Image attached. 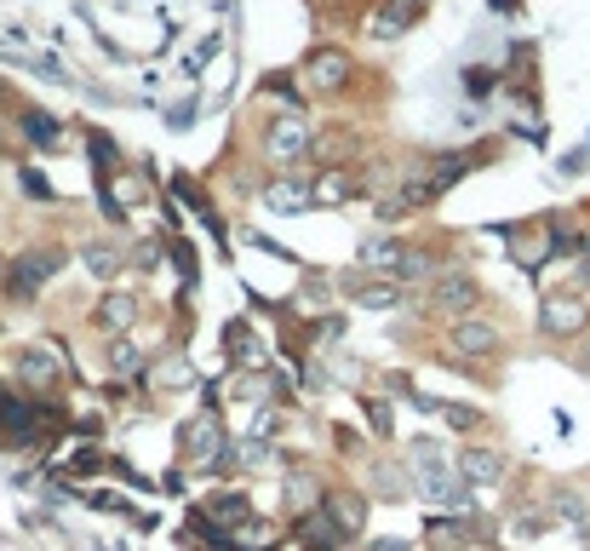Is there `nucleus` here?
Listing matches in <instances>:
<instances>
[{
  "label": "nucleus",
  "instance_id": "obj_24",
  "mask_svg": "<svg viewBox=\"0 0 590 551\" xmlns=\"http://www.w3.org/2000/svg\"><path fill=\"white\" fill-rule=\"evenodd\" d=\"M435 414H447L453 431H476V425H481V414H476V408H465V403H442Z\"/></svg>",
  "mask_w": 590,
  "mask_h": 551
},
{
  "label": "nucleus",
  "instance_id": "obj_29",
  "mask_svg": "<svg viewBox=\"0 0 590 551\" xmlns=\"http://www.w3.org/2000/svg\"><path fill=\"white\" fill-rule=\"evenodd\" d=\"M465 87H470V98H487V87H493V69H470Z\"/></svg>",
  "mask_w": 590,
  "mask_h": 551
},
{
  "label": "nucleus",
  "instance_id": "obj_30",
  "mask_svg": "<svg viewBox=\"0 0 590 551\" xmlns=\"http://www.w3.org/2000/svg\"><path fill=\"white\" fill-rule=\"evenodd\" d=\"M367 551H413V546H407V540H396V535H384V540H373Z\"/></svg>",
  "mask_w": 590,
  "mask_h": 551
},
{
  "label": "nucleus",
  "instance_id": "obj_12",
  "mask_svg": "<svg viewBox=\"0 0 590 551\" xmlns=\"http://www.w3.org/2000/svg\"><path fill=\"white\" fill-rule=\"evenodd\" d=\"M281 499H287L293 517H304V511H316L327 494H321V477H310V471H287V477H281Z\"/></svg>",
  "mask_w": 590,
  "mask_h": 551
},
{
  "label": "nucleus",
  "instance_id": "obj_17",
  "mask_svg": "<svg viewBox=\"0 0 590 551\" xmlns=\"http://www.w3.org/2000/svg\"><path fill=\"white\" fill-rule=\"evenodd\" d=\"M229 465L236 471H264V465H275V448L264 437H241V442H229Z\"/></svg>",
  "mask_w": 590,
  "mask_h": 551
},
{
  "label": "nucleus",
  "instance_id": "obj_19",
  "mask_svg": "<svg viewBox=\"0 0 590 551\" xmlns=\"http://www.w3.org/2000/svg\"><path fill=\"white\" fill-rule=\"evenodd\" d=\"M350 293L362 299L367 311H390L396 299H401V282H355V276H350Z\"/></svg>",
  "mask_w": 590,
  "mask_h": 551
},
{
  "label": "nucleus",
  "instance_id": "obj_28",
  "mask_svg": "<svg viewBox=\"0 0 590 551\" xmlns=\"http://www.w3.org/2000/svg\"><path fill=\"white\" fill-rule=\"evenodd\" d=\"M270 92H275L281 104H287V110H298V104H304V92H298L293 81H281V75H270Z\"/></svg>",
  "mask_w": 590,
  "mask_h": 551
},
{
  "label": "nucleus",
  "instance_id": "obj_7",
  "mask_svg": "<svg viewBox=\"0 0 590 551\" xmlns=\"http://www.w3.org/2000/svg\"><path fill=\"white\" fill-rule=\"evenodd\" d=\"M458 477H465L470 488H493V483H504V477H510V465H504V454H499V448L470 442L465 454H458Z\"/></svg>",
  "mask_w": 590,
  "mask_h": 551
},
{
  "label": "nucleus",
  "instance_id": "obj_22",
  "mask_svg": "<svg viewBox=\"0 0 590 551\" xmlns=\"http://www.w3.org/2000/svg\"><path fill=\"white\" fill-rule=\"evenodd\" d=\"M355 184H350V172H327V179L316 184V202H350Z\"/></svg>",
  "mask_w": 590,
  "mask_h": 551
},
{
  "label": "nucleus",
  "instance_id": "obj_23",
  "mask_svg": "<svg viewBox=\"0 0 590 551\" xmlns=\"http://www.w3.org/2000/svg\"><path fill=\"white\" fill-rule=\"evenodd\" d=\"M556 517H568V522H579V529H585V522H590V517H585V494H579V488H561V494H556Z\"/></svg>",
  "mask_w": 590,
  "mask_h": 551
},
{
  "label": "nucleus",
  "instance_id": "obj_4",
  "mask_svg": "<svg viewBox=\"0 0 590 551\" xmlns=\"http://www.w3.org/2000/svg\"><path fill=\"white\" fill-rule=\"evenodd\" d=\"M538 328H545L551 339H579L590 328V305L579 293H551L545 305H538Z\"/></svg>",
  "mask_w": 590,
  "mask_h": 551
},
{
  "label": "nucleus",
  "instance_id": "obj_8",
  "mask_svg": "<svg viewBox=\"0 0 590 551\" xmlns=\"http://www.w3.org/2000/svg\"><path fill=\"white\" fill-rule=\"evenodd\" d=\"M293 540H298L304 551H339V546H344V529L332 522V511H327V506H316V511L293 517Z\"/></svg>",
  "mask_w": 590,
  "mask_h": 551
},
{
  "label": "nucleus",
  "instance_id": "obj_21",
  "mask_svg": "<svg viewBox=\"0 0 590 551\" xmlns=\"http://www.w3.org/2000/svg\"><path fill=\"white\" fill-rule=\"evenodd\" d=\"M138 362H144V357H138V345H133V339H115V345H110V373H121V380H133Z\"/></svg>",
  "mask_w": 590,
  "mask_h": 551
},
{
  "label": "nucleus",
  "instance_id": "obj_9",
  "mask_svg": "<svg viewBox=\"0 0 590 551\" xmlns=\"http://www.w3.org/2000/svg\"><path fill=\"white\" fill-rule=\"evenodd\" d=\"M430 305H435V311H447L453 322H458V316H470V305H476V276H465V270H447L442 282H435Z\"/></svg>",
  "mask_w": 590,
  "mask_h": 551
},
{
  "label": "nucleus",
  "instance_id": "obj_20",
  "mask_svg": "<svg viewBox=\"0 0 590 551\" xmlns=\"http://www.w3.org/2000/svg\"><path fill=\"white\" fill-rule=\"evenodd\" d=\"M23 133H30L41 149H53V144L64 138V127H58V121L46 115V110H23Z\"/></svg>",
  "mask_w": 590,
  "mask_h": 551
},
{
  "label": "nucleus",
  "instance_id": "obj_27",
  "mask_svg": "<svg viewBox=\"0 0 590 551\" xmlns=\"http://www.w3.org/2000/svg\"><path fill=\"white\" fill-rule=\"evenodd\" d=\"M367 425H373L378 437H390V431H396V419H390V403H373V396H367Z\"/></svg>",
  "mask_w": 590,
  "mask_h": 551
},
{
  "label": "nucleus",
  "instance_id": "obj_5",
  "mask_svg": "<svg viewBox=\"0 0 590 551\" xmlns=\"http://www.w3.org/2000/svg\"><path fill=\"white\" fill-rule=\"evenodd\" d=\"M264 156H270L275 167H293V161H304V156H310V127H304L298 115H281V121H270V127H264Z\"/></svg>",
  "mask_w": 590,
  "mask_h": 551
},
{
  "label": "nucleus",
  "instance_id": "obj_2",
  "mask_svg": "<svg viewBox=\"0 0 590 551\" xmlns=\"http://www.w3.org/2000/svg\"><path fill=\"white\" fill-rule=\"evenodd\" d=\"M195 522H207V529H218V535L236 540L247 522H252L247 488H218V494H207V499H195Z\"/></svg>",
  "mask_w": 590,
  "mask_h": 551
},
{
  "label": "nucleus",
  "instance_id": "obj_15",
  "mask_svg": "<svg viewBox=\"0 0 590 551\" xmlns=\"http://www.w3.org/2000/svg\"><path fill=\"white\" fill-rule=\"evenodd\" d=\"M264 202H270L275 213H298V207H310V202H316V190L304 184V179H275V184L264 190Z\"/></svg>",
  "mask_w": 590,
  "mask_h": 551
},
{
  "label": "nucleus",
  "instance_id": "obj_26",
  "mask_svg": "<svg viewBox=\"0 0 590 551\" xmlns=\"http://www.w3.org/2000/svg\"><path fill=\"white\" fill-rule=\"evenodd\" d=\"M373 483H378V494H384V499H401V488H407V483H401V471H390V465H373Z\"/></svg>",
  "mask_w": 590,
  "mask_h": 551
},
{
  "label": "nucleus",
  "instance_id": "obj_16",
  "mask_svg": "<svg viewBox=\"0 0 590 551\" xmlns=\"http://www.w3.org/2000/svg\"><path fill=\"white\" fill-rule=\"evenodd\" d=\"M224 345H229V357H236L247 373H259V368H264V350H259V339H252V328H247V322H229Z\"/></svg>",
  "mask_w": 590,
  "mask_h": 551
},
{
  "label": "nucleus",
  "instance_id": "obj_31",
  "mask_svg": "<svg viewBox=\"0 0 590 551\" xmlns=\"http://www.w3.org/2000/svg\"><path fill=\"white\" fill-rule=\"evenodd\" d=\"M390 7H396V12H413V7H424V0H390Z\"/></svg>",
  "mask_w": 590,
  "mask_h": 551
},
{
  "label": "nucleus",
  "instance_id": "obj_18",
  "mask_svg": "<svg viewBox=\"0 0 590 551\" xmlns=\"http://www.w3.org/2000/svg\"><path fill=\"white\" fill-rule=\"evenodd\" d=\"M401 254H407V247H401L396 236H367V241H362V265H378L384 276H396Z\"/></svg>",
  "mask_w": 590,
  "mask_h": 551
},
{
  "label": "nucleus",
  "instance_id": "obj_3",
  "mask_svg": "<svg viewBox=\"0 0 590 551\" xmlns=\"http://www.w3.org/2000/svg\"><path fill=\"white\" fill-rule=\"evenodd\" d=\"M18 385L23 391H35V396H46V391H58L64 385V357L53 345H30V350H18Z\"/></svg>",
  "mask_w": 590,
  "mask_h": 551
},
{
  "label": "nucleus",
  "instance_id": "obj_11",
  "mask_svg": "<svg viewBox=\"0 0 590 551\" xmlns=\"http://www.w3.org/2000/svg\"><path fill=\"white\" fill-rule=\"evenodd\" d=\"M321 506H327V511H332V522H339V529H344V540H355V535L367 529V499L355 494V488H339V494H327Z\"/></svg>",
  "mask_w": 590,
  "mask_h": 551
},
{
  "label": "nucleus",
  "instance_id": "obj_32",
  "mask_svg": "<svg viewBox=\"0 0 590 551\" xmlns=\"http://www.w3.org/2000/svg\"><path fill=\"white\" fill-rule=\"evenodd\" d=\"M522 7V0H493V12H517Z\"/></svg>",
  "mask_w": 590,
  "mask_h": 551
},
{
  "label": "nucleus",
  "instance_id": "obj_25",
  "mask_svg": "<svg viewBox=\"0 0 590 551\" xmlns=\"http://www.w3.org/2000/svg\"><path fill=\"white\" fill-rule=\"evenodd\" d=\"M81 259H87V270H92V276H115V254H110L104 241H92V247H87Z\"/></svg>",
  "mask_w": 590,
  "mask_h": 551
},
{
  "label": "nucleus",
  "instance_id": "obj_6",
  "mask_svg": "<svg viewBox=\"0 0 590 551\" xmlns=\"http://www.w3.org/2000/svg\"><path fill=\"white\" fill-rule=\"evenodd\" d=\"M447 345H453V357H493V350H499V328L487 316H458L453 328H447Z\"/></svg>",
  "mask_w": 590,
  "mask_h": 551
},
{
  "label": "nucleus",
  "instance_id": "obj_33",
  "mask_svg": "<svg viewBox=\"0 0 590 551\" xmlns=\"http://www.w3.org/2000/svg\"><path fill=\"white\" fill-rule=\"evenodd\" d=\"M579 282H585V288H590V254H585V259H579Z\"/></svg>",
  "mask_w": 590,
  "mask_h": 551
},
{
  "label": "nucleus",
  "instance_id": "obj_34",
  "mask_svg": "<svg viewBox=\"0 0 590 551\" xmlns=\"http://www.w3.org/2000/svg\"><path fill=\"white\" fill-rule=\"evenodd\" d=\"M481 551H499V546H481Z\"/></svg>",
  "mask_w": 590,
  "mask_h": 551
},
{
  "label": "nucleus",
  "instance_id": "obj_1",
  "mask_svg": "<svg viewBox=\"0 0 590 551\" xmlns=\"http://www.w3.org/2000/svg\"><path fill=\"white\" fill-rule=\"evenodd\" d=\"M184 465H195V471H224L229 465V437H224V419L213 408H201L184 425Z\"/></svg>",
  "mask_w": 590,
  "mask_h": 551
},
{
  "label": "nucleus",
  "instance_id": "obj_14",
  "mask_svg": "<svg viewBox=\"0 0 590 551\" xmlns=\"http://www.w3.org/2000/svg\"><path fill=\"white\" fill-rule=\"evenodd\" d=\"M133 316H138V299H133V293H110L104 305H98V334L121 339L126 328H133Z\"/></svg>",
  "mask_w": 590,
  "mask_h": 551
},
{
  "label": "nucleus",
  "instance_id": "obj_10",
  "mask_svg": "<svg viewBox=\"0 0 590 551\" xmlns=\"http://www.w3.org/2000/svg\"><path fill=\"white\" fill-rule=\"evenodd\" d=\"M53 270H58V254H23V259H12V299H35Z\"/></svg>",
  "mask_w": 590,
  "mask_h": 551
},
{
  "label": "nucleus",
  "instance_id": "obj_13",
  "mask_svg": "<svg viewBox=\"0 0 590 551\" xmlns=\"http://www.w3.org/2000/svg\"><path fill=\"white\" fill-rule=\"evenodd\" d=\"M344 81H350V58L332 53V46H316V53H310V87L332 92V87H344Z\"/></svg>",
  "mask_w": 590,
  "mask_h": 551
}]
</instances>
